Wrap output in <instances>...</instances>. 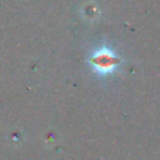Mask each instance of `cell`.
I'll use <instances>...</instances> for the list:
<instances>
[{
    "mask_svg": "<svg viewBox=\"0 0 160 160\" xmlns=\"http://www.w3.org/2000/svg\"><path fill=\"white\" fill-rule=\"evenodd\" d=\"M88 61L91 70L100 76H108L115 72L121 62L119 55L108 46H101L92 51Z\"/></svg>",
    "mask_w": 160,
    "mask_h": 160,
    "instance_id": "cell-1",
    "label": "cell"
}]
</instances>
